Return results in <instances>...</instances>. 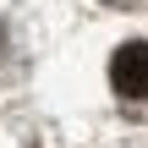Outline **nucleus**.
I'll return each instance as SVG.
<instances>
[{
    "mask_svg": "<svg viewBox=\"0 0 148 148\" xmlns=\"http://www.w3.org/2000/svg\"><path fill=\"white\" fill-rule=\"evenodd\" d=\"M110 82H115V93H126V99H148V44H121L115 55H110Z\"/></svg>",
    "mask_w": 148,
    "mask_h": 148,
    "instance_id": "nucleus-1",
    "label": "nucleus"
},
{
    "mask_svg": "<svg viewBox=\"0 0 148 148\" xmlns=\"http://www.w3.org/2000/svg\"><path fill=\"white\" fill-rule=\"evenodd\" d=\"M110 5H126V0H110Z\"/></svg>",
    "mask_w": 148,
    "mask_h": 148,
    "instance_id": "nucleus-2",
    "label": "nucleus"
}]
</instances>
